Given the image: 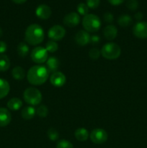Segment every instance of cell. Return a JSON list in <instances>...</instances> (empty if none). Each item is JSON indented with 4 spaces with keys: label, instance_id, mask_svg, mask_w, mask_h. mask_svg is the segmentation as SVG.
<instances>
[{
    "label": "cell",
    "instance_id": "obj_11",
    "mask_svg": "<svg viewBox=\"0 0 147 148\" xmlns=\"http://www.w3.org/2000/svg\"><path fill=\"white\" fill-rule=\"evenodd\" d=\"M66 78L64 74L61 72H56L50 75V82L52 85L56 88H61L66 83Z\"/></svg>",
    "mask_w": 147,
    "mask_h": 148
},
{
    "label": "cell",
    "instance_id": "obj_21",
    "mask_svg": "<svg viewBox=\"0 0 147 148\" xmlns=\"http://www.w3.org/2000/svg\"><path fill=\"white\" fill-rule=\"evenodd\" d=\"M133 23L131 17L128 14H122L118 19V23L120 26L122 27H126L131 25Z\"/></svg>",
    "mask_w": 147,
    "mask_h": 148
},
{
    "label": "cell",
    "instance_id": "obj_34",
    "mask_svg": "<svg viewBox=\"0 0 147 148\" xmlns=\"http://www.w3.org/2000/svg\"><path fill=\"white\" fill-rule=\"evenodd\" d=\"M7 49V45L5 42L0 40V54H3Z\"/></svg>",
    "mask_w": 147,
    "mask_h": 148
},
{
    "label": "cell",
    "instance_id": "obj_17",
    "mask_svg": "<svg viewBox=\"0 0 147 148\" xmlns=\"http://www.w3.org/2000/svg\"><path fill=\"white\" fill-rule=\"evenodd\" d=\"M36 114V109L33 106H27L21 111V116L24 120H30Z\"/></svg>",
    "mask_w": 147,
    "mask_h": 148
},
{
    "label": "cell",
    "instance_id": "obj_8",
    "mask_svg": "<svg viewBox=\"0 0 147 148\" xmlns=\"http://www.w3.org/2000/svg\"><path fill=\"white\" fill-rule=\"evenodd\" d=\"M66 35V30L63 27L59 25H56L49 29L48 36L50 40L54 41H59L62 40Z\"/></svg>",
    "mask_w": 147,
    "mask_h": 148
},
{
    "label": "cell",
    "instance_id": "obj_25",
    "mask_svg": "<svg viewBox=\"0 0 147 148\" xmlns=\"http://www.w3.org/2000/svg\"><path fill=\"white\" fill-rule=\"evenodd\" d=\"M59 49V45L56 43V41H54L53 40H50L46 43V49L48 52L50 53H54Z\"/></svg>",
    "mask_w": 147,
    "mask_h": 148
},
{
    "label": "cell",
    "instance_id": "obj_28",
    "mask_svg": "<svg viewBox=\"0 0 147 148\" xmlns=\"http://www.w3.org/2000/svg\"><path fill=\"white\" fill-rule=\"evenodd\" d=\"M77 12L81 15H86L89 12V7L85 3H79L77 5Z\"/></svg>",
    "mask_w": 147,
    "mask_h": 148
},
{
    "label": "cell",
    "instance_id": "obj_16",
    "mask_svg": "<svg viewBox=\"0 0 147 148\" xmlns=\"http://www.w3.org/2000/svg\"><path fill=\"white\" fill-rule=\"evenodd\" d=\"M59 65H60V62H59V59L55 56H50L46 61V67L49 72L54 73V72H57Z\"/></svg>",
    "mask_w": 147,
    "mask_h": 148
},
{
    "label": "cell",
    "instance_id": "obj_9",
    "mask_svg": "<svg viewBox=\"0 0 147 148\" xmlns=\"http://www.w3.org/2000/svg\"><path fill=\"white\" fill-rule=\"evenodd\" d=\"M133 33L138 38H147V22H138L133 27Z\"/></svg>",
    "mask_w": 147,
    "mask_h": 148
},
{
    "label": "cell",
    "instance_id": "obj_23",
    "mask_svg": "<svg viewBox=\"0 0 147 148\" xmlns=\"http://www.w3.org/2000/svg\"><path fill=\"white\" fill-rule=\"evenodd\" d=\"M10 67V60L7 55L0 54V72H6Z\"/></svg>",
    "mask_w": 147,
    "mask_h": 148
},
{
    "label": "cell",
    "instance_id": "obj_36",
    "mask_svg": "<svg viewBox=\"0 0 147 148\" xmlns=\"http://www.w3.org/2000/svg\"><path fill=\"white\" fill-rule=\"evenodd\" d=\"M108 1H109L110 4H111L112 5L118 6L122 4V3L125 1V0H108Z\"/></svg>",
    "mask_w": 147,
    "mask_h": 148
},
{
    "label": "cell",
    "instance_id": "obj_19",
    "mask_svg": "<svg viewBox=\"0 0 147 148\" xmlns=\"http://www.w3.org/2000/svg\"><path fill=\"white\" fill-rule=\"evenodd\" d=\"M74 136L78 141L84 142L89 138V134L88 130L85 128H79L75 131Z\"/></svg>",
    "mask_w": 147,
    "mask_h": 148
},
{
    "label": "cell",
    "instance_id": "obj_15",
    "mask_svg": "<svg viewBox=\"0 0 147 148\" xmlns=\"http://www.w3.org/2000/svg\"><path fill=\"white\" fill-rule=\"evenodd\" d=\"M103 34L105 38L108 40H112L118 35V29L115 25H109L104 28Z\"/></svg>",
    "mask_w": 147,
    "mask_h": 148
},
{
    "label": "cell",
    "instance_id": "obj_10",
    "mask_svg": "<svg viewBox=\"0 0 147 148\" xmlns=\"http://www.w3.org/2000/svg\"><path fill=\"white\" fill-rule=\"evenodd\" d=\"M80 23V16L76 12H70L63 18V24L69 27H76Z\"/></svg>",
    "mask_w": 147,
    "mask_h": 148
},
{
    "label": "cell",
    "instance_id": "obj_5",
    "mask_svg": "<svg viewBox=\"0 0 147 148\" xmlns=\"http://www.w3.org/2000/svg\"><path fill=\"white\" fill-rule=\"evenodd\" d=\"M23 98L24 101L31 106L38 105L42 101V94L38 89L33 87L27 88L23 93Z\"/></svg>",
    "mask_w": 147,
    "mask_h": 148
},
{
    "label": "cell",
    "instance_id": "obj_38",
    "mask_svg": "<svg viewBox=\"0 0 147 148\" xmlns=\"http://www.w3.org/2000/svg\"><path fill=\"white\" fill-rule=\"evenodd\" d=\"M13 2H14L15 4H24V2H26L27 0H12Z\"/></svg>",
    "mask_w": 147,
    "mask_h": 148
},
{
    "label": "cell",
    "instance_id": "obj_1",
    "mask_svg": "<svg viewBox=\"0 0 147 148\" xmlns=\"http://www.w3.org/2000/svg\"><path fill=\"white\" fill-rule=\"evenodd\" d=\"M49 73L46 66L35 65L32 66L27 72V81L33 85H43L48 79Z\"/></svg>",
    "mask_w": 147,
    "mask_h": 148
},
{
    "label": "cell",
    "instance_id": "obj_22",
    "mask_svg": "<svg viewBox=\"0 0 147 148\" xmlns=\"http://www.w3.org/2000/svg\"><path fill=\"white\" fill-rule=\"evenodd\" d=\"M12 75L14 79H17V80H22L25 77V72L22 67L17 66L12 69Z\"/></svg>",
    "mask_w": 147,
    "mask_h": 148
},
{
    "label": "cell",
    "instance_id": "obj_31",
    "mask_svg": "<svg viewBox=\"0 0 147 148\" xmlns=\"http://www.w3.org/2000/svg\"><path fill=\"white\" fill-rule=\"evenodd\" d=\"M126 6L130 10L135 11L138 7V1L137 0H128L126 3Z\"/></svg>",
    "mask_w": 147,
    "mask_h": 148
},
{
    "label": "cell",
    "instance_id": "obj_18",
    "mask_svg": "<svg viewBox=\"0 0 147 148\" xmlns=\"http://www.w3.org/2000/svg\"><path fill=\"white\" fill-rule=\"evenodd\" d=\"M22 106V101L18 98H12L7 102V108L11 111H18Z\"/></svg>",
    "mask_w": 147,
    "mask_h": 148
},
{
    "label": "cell",
    "instance_id": "obj_39",
    "mask_svg": "<svg viewBox=\"0 0 147 148\" xmlns=\"http://www.w3.org/2000/svg\"><path fill=\"white\" fill-rule=\"evenodd\" d=\"M2 36H3V31L2 30H1V27H0V38H1Z\"/></svg>",
    "mask_w": 147,
    "mask_h": 148
},
{
    "label": "cell",
    "instance_id": "obj_2",
    "mask_svg": "<svg viewBox=\"0 0 147 148\" xmlns=\"http://www.w3.org/2000/svg\"><path fill=\"white\" fill-rule=\"evenodd\" d=\"M45 38L43 27L37 24H32L27 27L24 33V40L28 44L36 46L43 41Z\"/></svg>",
    "mask_w": 147,
    "mask_h": 148
},
{
    "label": "cell",
    "instance_id": "obj_35",
    "mask_svg": "<svg viewBox=\"0 0 147 148\" xmlns=\"http://www.w3.org/2000/svg\"><path fill=\"white\" fill-rule=\"evenodd\" d=\"M99 40H100V38L98 36H91L90 39V43H92V44H97L99 43Z\"/></svg>",
    "mask_w": 147,
    "mask_h": 148
},
{
    "label": "cell",
    "instance_id": "obj_3",
    "mask_svg": "<svg viewBox=\"0 0 147 148\" xmlns=\"http://www.w3.org/2000/svg\"><path fill=\"white\" fill-rule=\"evenodd\" d=\"M82 25L84 30L88 33H95L98 31L101 27V20L98 16L94 14H88L84 16L82 20Z\"/></svg>",
    "mask_w": 147,
    "mask_h": 148
},
{
    "label": "cell",
    "instance_id": "obj_32",
    "mask_svg": "<svg viewBox=\"0 0 147 148\" xmlns=\"http://www.w3.org/2000/svg\"><path fill=\"white\" fill-rule=\"evenodd\" d=\"M100 0H86V5L89 8L96 9L99 7Z\"/></svg>",
    "mask_w": 147,
    "mask_h": 148
},
{
    "label": "cell",
    "instance_id": "obj_37",
    "mask_svg": "<svg viewBox=\"0 0 147 148\" xmlns=\"http://www.w3.org/2000/svg\"><path fill=\"white\" fill-rule=\"evenodd\" d=\"M135 18L137 20H141L143 18V14L141 12H137L135 14Z\"/></svg>",
    "mask_w": 147,
    "mask_h": 148
},
{
    "label": "cell",
    "instance_id": "obj_29",
    "mask_svg": "<svg viewBox=\"0 0 147 148\" xmlns=\"http://www.w3.org/2000/svg\"><path fill=\"white\" fill-rule=\"evenodd\" d=\"M56 148H74V146L71 142L66 140H61L57 143Z\"/></svg>",
    "mask_w": 147,
    "mask_h": 148
},
{
    "label": "cell",
    "instance_id": "obj_20",
    "mask_svg": "<svg viewBox=\"0 0 147 148\" xmlns=\"http://www.w3.org/2000/svg\"><path fill=\"white\" fill-rule=\"evenodd\" d=\"M10 86L9 82L6 79L0 78V99L5 98L9 94Z\"/></svg>",
    "mask_w": 147,
    "mask_h": 148
},
{
    "label": "cell",
    "instance_id": "obj_4",
    "mask_svg": "<svg viewBox=\"0 0 147 148\" xmlns=\"http://www.w3.org/2000/svg\"><path fill=\"white\" fill-rule=\"evenodd\" d=\"M101 55L108 60H114L120 57L121 54V49L117 43L110 42L102 46L100 50Z\"/></svg>",
    "mask_w": 147,
    "mask_h": 148
},
{
    "label": "cell",
    "instance_id": "obj_6",
    "mask_svg": "<svg viewBox=\"0 0 147 148\" xmlns=\"http://www.w3.org/2000/svg\"><path fill=\"white\" fill-rule=\"evenodd\" d=\"M31 59L36 64H43L48 59V52L46 48L37 46L34 48L30 53Z\"/></svg>",
    "mask_w": 147,
    "mask_h": 148
},
{
    "label": "cell",
    "instance_id": "obj_14",
    "mask_svg": "<svg viewBox=\"0 0 147 148\" xmlns=\"http://www.w3.org/2000/svg\"><path fill=\"white\" fill-rule=\"evenodd\" d=\"M12 120V115L10 111L5 108L0 107V127H7Z\"/></svg>",
    "mask_w": 147,
    "mask_h": 148
},
{
    "label": "cell",
    "instance_id": "obj_27",
    "mask_svg": "<svg viewBox=\"0 0 147 148\" xmlns=\"http://www.w3.org/2000/svg\"><path fill=\"white\" fill-rule=\"evenodd\" d=\"M48 137L51 141H56L59 138V133L56 129L50 128L48 130Z\"/></svg>",
    "mask_w": 147,
    "mask_h": 148
},
{
    "label": "cell",
    "instance_id": "obj_26",
    "mask_svg": "<svg viewBox=\"0 0 147 148\" xmlns=\"http://www.w3.org/2000/svg\"><path fill=\"white\" fill-rule=\"evenodd\" d=\"M36 114L39 117L41 118H45L48 114V108L45 105H40L38 108L36 109Z\"/></svg>",
    "mask_w": 147,
    "mask_h": 148
},
{
    "label": "cell",
    "instance_id": "obj_7",
    "mask_svg": "<svg viewBox=\"0 0 147 148\" xmlns=\"http://www.w3.org/2000/svg\"><path fill=\"white\" fill-rule=\"evenodd\" d=\"M91 141L97 145H101L105 143L108 140V134L103 129L97 128L92 130L89 134Z\"/></svg>",
    "mask_w": 147,
    "mask_h": 148
},
{
    "label": "cell",
    "instance_id": "obj_12",
    "mask_svg": "<svg viewBox=\"0 0 147 148\" xmlns=\"http://www.w3.org/2000/svg\"><path fill=\"white\" fill-rule=\"evenodd\" d=\"M90 35L86 30H79L74 37L75 42L80 46H84L90 43Z\"/></svg>",
    "mask_w": 147,
    "mask_h": 148
},
{
    "label": "cell",
    "instance_id": "obj_30",
    "mask_svg": "<svg viewBox=\"0 0 147 148\" xmlns=\"http://www.w3.org/2000/svg\"><path fill=\"white\" fill-rule=\"evenodd\" d=\"M101 55V52L99 49H96V48H93V49H90L89 51V56L90 59H93V60H96V59H99V57Z\"/></svg>",
    "mask_w": 147,
    "mask_h": 148
},
{
    "label": "cell",
    "instance_id": "obj_24",
    "mask_svg": "<svg viewBox=\"0 0 147 148\" xmlns=\"http://www.w3.org/2000/svg\"><path fill=\"white\" fill-rule=\"evenodd\" d=\"M17 53L22 58H24L27 56L29 53V47L27 43L24 42H21L18 44L17 48Z\"/></svg>",
    "mask_w": 147,
    "mask_h": 148
},
{
    "label": "cell",
    "instance_id": "obj_33",
    "mask_svg": "<svg viewBox=\"0 0 147 148\" xmlns=\"http://www.w3.org/2000/svg\"><path fill=\"white\" fill-rule=\"evenodd\" d=\"M103 19H104V20H105V22H106V23H112V21H113L114 17H113V15H112V13L106 12L104 14Z\"/></svg>",
    "mask_w": 147,
    "mask_h": 148
},
{
    "label": "cell",
    "instance_id": "obj_13",
    "mask_svg": "<svg viewBox=\"0 0 147 148\" xmlns=\"http://www.w3.org/2000/svg\"><path fill=\"white\" fill-rule=\"evenodd\" d=\"M51 9L46 4H40L36 8L35 14L38 18L41 20H47L51 15Z\"/></svg>",
    "mask_w": 147,
    "mask_h": 148
}]
</instances>
